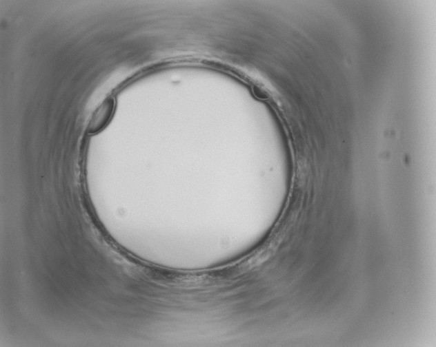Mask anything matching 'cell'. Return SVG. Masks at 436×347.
<instances>
[{"instance_id":"6da1fadb","label":"cell","mask_w":436,"mask_h":347,"mask_svg":"<svg viewBox=\"0 0 436 347\" xmlns=\"http://www.w3.org/2000/svg\"><path fill=\"white\" fill-rule=\"evenodd\" d=\"M115 109V99L110 96L106 98L95 110L87 126L90 134H95L103 129L111 120Z\"/></svg>"}]
</instances>
